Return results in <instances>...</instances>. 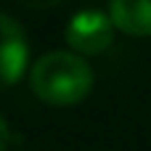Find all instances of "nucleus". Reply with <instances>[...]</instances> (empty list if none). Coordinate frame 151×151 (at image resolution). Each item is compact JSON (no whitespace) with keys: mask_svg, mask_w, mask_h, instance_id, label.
Returning a JSON list of instances; mask_svg holds the SVG:
<instances>
[{"mask_svg":"<svg viewBox=\"0 0 151 151\" xmlns=\"http://www.w3.org/2000/svg\"><path fill=\"white\" fill-rule=\"evenodd\" d=\"M93 69L85 58L69 50H53L35 61L29 72L32 93L50 106H74L93 90Z\"/></svg>","mask_w":151,"mask_h":151,"instance_id":"f257e3e1","label":"nucleus"},{"mask_svg":"<svg viewBox=\"0 0 151 151\" xmlns=\"http://www.w3.org/2000/svg\"><path fill=\"white\" fill-rule=\"evenodd\" d=\"M29 66L27 35L16 19L0 13V90L16 85Z\"/></svg>","mask_w":151,"mask_h":151,"instance_id":"f03ea898","label":"nucleus"},{"mask_svg":"<svg viewBox=\"0 0 151 151\" xmlns=\"http://www.w3.org/2000/svg\"><path fill=\"white\" fill-rule=\"evenodd\" d=\"M111 37H114V21L101 11H80L72 16L66 27V42L77 53L88 56L106 50L111 45Z\"/></svg>","mask_w":151,"mask_h":151,"instance_id":"7ed1b4c3","label":"nucleus"},{"mask_svg":"<svg viewBox=\"0 0 151 151\" xmlns=\"http://www.w3.org/2000/svg\"><path fill=\"white\" fill-rule=\"evenodd\" d=\"M109 16L119 32L151 37V0H111Z\"/></svg>","mask_w":151,"mask_h":151,"instance_id":"20e7f679","label":"nucleus"},{"mask_svg":"<svg viewBox=\"0 0 151 151\" xmlns=\"http://www.w3.org/2000/svg\"><path fill=\"white\" fill-rule=\"evenodd\" d=\"M27 8H53V5H61L64 0H16Z\"/></svg>","mask_w":151,"mask_h":151,"instance_id":"39448f33","label":"nucleus"},{"mask_svg":"<svg viewBox=\"0 0 151 151\" xmlns=\"http://www.w3.org/2000/svg\"><path fill=\"white\" fill-rule=\"evenodd\" d=\"M8 143H11V130H8V122L0 117V151L8 149Z\"/></svg>","mask_w":151,"mask_h":151,"instance_id":"423d86ee","label":"nucleus"}]
</instances>
